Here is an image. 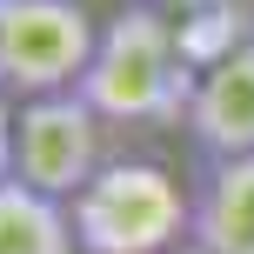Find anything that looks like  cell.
Here are the masks:
<instances>
[{
  "label": "cell",
  "instance_id": "4",
  "mask_svg": "<svg viewBox=\"0 0 254 254\" xmlns=\"http://www.w3.org/2000/svg\"><path fill=\"white\" fill-rule=\"evenodd\" d=\"M101 20L80 0H0V87L7 101L74 94L94 67Z\"/></svg>",
  "mask_w": 254,
  "mask_h": 254
},
{
  "label": "cell",
  "instance_id": "7",
  "mask_svg": "<svg viewBox=\"0 0 254 254\" xmlns=\"http://www.w3.org/2000/svg\"><path fill=\"white\" fill-rule=\"evenodd\" d=\"M0 254H80L67 201L0 174Z\"/></svg>",
  "mask_w": 254,
  "mask_h": 254
},
{
  "label": "cell",
  "instance_id": "2",
  "mask_svg": "<svg viewBox=\"0 0 254 254\" xmlns=\"http://www.w3.org/2000/svg\"><path fill=\"white\" fill-rule=\"evenodd\" d=\"M80 254H174L194 241V188L154 161H107L67 201Z\"/></svg>",
  "mask_w": 254,
  "mask_h": 254
},
{
  "label": "cell",
  "instance_id": "3",
  "mask_svg": "<svg viewBox=\"0 0 254 254\" xmlns=\"http://www.w3.org/2000/svg\"><path fill=\"white\" fill-rule=\"evenodd\" d=\"M101 127L107 121L87 107L80 87L74 94H40V101H13L7 107V140H0L7 181L40 188V194H54V201H74L107 167V154H101L107 134Z\"/></svg>",
  "mask_w": 254,
  "mask_h": 254
},
{
  "label": "cell",
  "instance_id": "5",
  "mask_svg": "<svg viewBox=\"0 0 254 254\" xmlns=\"http://www.w3.org/2000/svg\"><path fill=\"white\" fill-rule=\"evenodd\" d=\"M181 127H188V140H194V161L254 154V40H234L221 61L201 67Z\"/></svg>",
  "mask_w": 254,
  "mask_h": 254
},
{
  "label": "cell",
  "instance_id": "1",
  "mask_svg": "<svg viewBox=\"0 0 254 254\" xmlns=\"http://www.w3.org/2000/svg\"><path fill=\"white\" fill-rule=\"evenodd\" d=\"M194 80L201 74H188L174 27L134 0L101 27V47H94L80 94L107 127H167V121H188Z\"/></svg>",
  "mask_w": 254,
  "mask_h": 254
},
{
  "label": "cell",
  "instance_id": "6",
  "mask_svg": "<svg viewBox=\"0 0 254 254\" xmlns=\"http://www.w3.org/2000/svg\"><path fill=\"white\" fill-rule=\"evenodd\" d=\"M194 254H254V154L194 167Z\"/></svg>",
  "mask_w": 254,
  "mask_h": 254
}]
</instances>
